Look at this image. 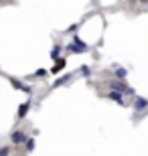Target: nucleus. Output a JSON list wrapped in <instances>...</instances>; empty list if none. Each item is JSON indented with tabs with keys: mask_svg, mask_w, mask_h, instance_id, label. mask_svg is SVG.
I'll return each instance as SVG.
<instances>
[{
	"mask_svg": "<svg viewBox=\"0 0 148 156\" xmlns=\"http://www.w3.org/2000/svg\"><path fill=\"white\" fill-rule=\"evenodd\" d=\"M69 79H71V75H69V77H61V79H59L57 83H53V87H59V85H63V83H67Z\"/></svg>",
	"mask_w": 148,
	"mask_h": 156,
	"instance_id": "6e6552de",
	"label": "nucleus"
},
{
	"mask_svg": "<svg viewBox=\"0 0 148 156\" xmlns=\"http://www.w3.org/2000/svg\"><path fill=\"white\" fill-rule=\"evenodd\" d=\"M108 99H112V101H118L120 105L124 104V98H122V91H116V89H112V91L108 93Z\"/></svg>",
	"mask_w": 148,
	"mask_h": 156,
	"instance_id": "7ed1b4c3",
	"label": "nucleus"
},
{
	"mask_svg": "<svg viewBox=\"0 0 148 156\" xmlns=\"http://www.w3.org/2000/svg\"><path fill=\"white\" fill-rule=\"evenodd\" d=\"M59 51H61V47H53V51H51V57H53V59H57V57H59Z\"/></svg>",
	"mask_w": 148,
	"mask_h": 156,
	"instance_id": "1a4fd4ad",
	"label": "nucleus"
},
{
	"mask_svg": "<svg viewBox=\"0 0 148 156\" xmlns=\"http://www.w3.org/2000/svg\"><path fill=\"white\" fill-rule=\"evenodd\" d=\"M116 75H120V77H126V69H124V67H118V69H116Z\"/></svg>",
	"mask_w": 148,
	"mask_h": 156,
	"instance_id": "9d476101",
	"label": "nucleus"
},
{
	"mask_svg": "<svg viewBox=\"0 0 148 156\" xmlns=\"http://www.w3.org/2000/svg\"><path fill=\"white\" fill-rule=\"evenodd\" d=\"M144 108H148V99L146 98H134V110L142 112Z\"/></svg>",
	"mask_w": 148,
	"mask_h": 156,
	"instance_id": "f257e3e1",
	"label": "nucleus"
},
{
	"mask_svg": "<svg viewBox=\"0 0 148 156\" xmlns=\"http://www.w3.org/2000/svg\"><path fill=\"white\" fill-rule=\"evenodd\" d=\"M67 51H71V53H83V51H87V49H83V47H79L77 43H75V45H69L67 47Z\"/></svg>",
	"mask_w": 148,
	"mask_h": 156,
	"instance_id": "39448f33",
	"label": "nucleus"
},
{
	"mask_svg": "<svg viewBox=\"0 0 148 156\" xmlns=\"http://www.w3.org/2000/svg\"><path fill=\"white\" fill-rule=\"evenodd\" d=\"M81 73L83 75H89V67H81Z\"/></svg>",
	"mask_w": 148,
	"mask_h": 156,
	"instance_id": "f8f14e48",
	"label": "nucleus"
},
{
	"mask_svg": "<svg viewBox=\"0 0 148 156\" xmlns=\"http://www.w3.org/2000/svg\"><path fill=\"white\" fill-rule=\"evenodd\" d=\"M63 67H65V61H63V59H57V65L53 67V73H59Z\"/></svg>",
	"mask_w": 148,
	"mask_h": 156,
	"instance_id": "0eeeda50",
	"label": "nucleus"
},
{
	"mask_svg": "<svg viewBox=\"0 0 148 156\" xmlns=\"http://www.w3.org/2000/svg\"><path fill=\"white\" fill-rule=\"evenodd\" d=\"M24 142H27V150H33V146H34L33 140H24Z\"/></svg>",
	"mask_w": 148,
	"mask_h": 156,
	"instance_id": "9b49d317",
	"label": "nucleus"
},
{
	"mask_svg": "<svg viewBox=\"0 0 148 156\" xmlns=\"http://www.w3.org/2000/svg\"><path fill=\"white\" fill-rule=\"evenodd\" d=\"M27 112H29V104H23L20 108H18V118H24Z\"/></svg>",
	"mask_w": 148,
	"mask_h": 156,
	"instance_id": "423d86ee",
	"label": "nucleus"
},
{
	"mask_svg": "<svg viewBox=\"0 0 148 156\" xmlns=\"http://www.w3.org/2000/svg\"><path fill=\"white\" fill-rule=\"evenodd\" d=\"M110 87H112V89H116V91H128V93H132V89H128V87H126L124 81H112V83H110Z\"/></svg>",
	"mask_w": 148,
	"mask_h": 156,
	"instance_id": "f03ea898",
	"label": "nucleus"
},
{
	"mask_svg": "<svg viewBox=\"0 0 148 156\" xmlns=\"http://www.w3.org/2000/svg\"><path fill=\"white\" fill-rule=\"evenodd\" d=\"M10 140H12V144H23L27 140V136H24V132H12Z\"/></svg>",
	"mask_w": 148,
	"mask_h": 156,
	"instance_id": "20e7f679",
	"label": "nucleus"
},
{
	"mask_svg": "<svg viewBox=\"0 0 148 156\" xmlns=\"http://www.w3.org/2000/svg\"><path fill=\"white\" fill-rule=\"evenodd\" d=\"M0 154H8V148H0Z\"/></svg>",
	"mask_w": 148,
	"mask_h": 156,
	"instance_id": "ddd939ff",
	"label": "nucleus"
}]
</instances>
